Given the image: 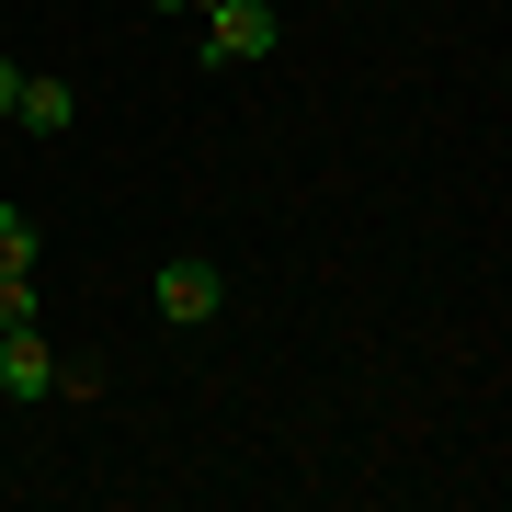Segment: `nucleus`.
<instances>
[{"instance_id":"obj_4","label":"nucleus","mask_w":512,"mask_h":512,"mask_svg":"<svg viewBox=\"0 0 512 512\" xmlns=\"http://www.w3.org/2000/svg\"><path fill=\"white\" fill-rule=\"evenodd\" d=\"M0 387H12V399H57V353L35 342V319L0 330Z\"/></svg>"},{"instance_id":"obj_1","label":"nucleus","mask_w":512,"mask_h":512,"mask_svg":"<svg viewBox=\"0 0 512 512\" xmlns=\"http://www.w3.org/2000/svg\"><path fill=\"white\" fill-rule=\"evenodd\" d=\"M274 46H285L274 0H205V69H262Z\"/></svg>"},{"instance_id":"obj_3","label":"nucleus","mask_w":512,"mask_h":512,"mask_svg":"<svg viewBox=\"0 0 512 512\" xmlns=\"http://www.w3.org/2000/svg\"><path fill=\"white\" fill-rule=\"evenodd\" d=\"M12 126H35V137H69L80 126V92L57 69H23V92H12Z\"/></svg>"},{"instance_id":"obj_9","label":"nucleus","mask_w":512,"mask_h":512,"mask_svg":"<svg viewBox=\"0 0 512 512\" xmlns=\"http://www.w3.org/2000/svg\"><path fill=\"white\" fill-rule=\"evenodd\" d=\"M148 12H205V0H148Z\"/></svg>"},{"instance_id":"obj_8","label":"nucleus","mask_w":512,"mask_h":512,"mask_svg":"<svg viewBox=\"0 0 512 512\" xmlns=\"http://www.w3.org/2000/svg\"><path fill=\"white\" fill-rule=\"evenodd\" d=\"M12 92H23V57H0V114H12Z\"/></svg>"},{"instance_id":"obj_6","label":"nucleus","mask_w":512,"mask_h":512,"mask_svg":"<svg viewBox=\"0 0 512 512\" xmlns=\"http://www.w3.org/2000/svg\"><path fill=\"white\" fill-rule=\"evenodd\" d=\"M103 387H114V376L92 365V353H80V365H69V353H57V399H103Z\"/></svg>"},{"instance_id":"obj_5","label":"nucleus","mask_w":512,"mask_h":512,"mask_svg":"<svg viewBox=\"0 0 512 512\" xmlns=\"http://www.w3.org/2000/svg\"><path fill=\"white\" fill-rule=\"evenodd\" d=\"M0 262H12V274H35V217H23V205H0Z\"/></svg>"},{"instance_id":"obj_7","label":"nucleus","mask_w":512,"mask_h":512,"mask_svg":"<svg viewBox=\"0 0 512 512\" xmlns=\"http://www.w3.org/2000/svg\"><path fill=\"white\" fill-rule=\"evenodd\" d=\"M35 319V274H12V262H0V330H23Z\"/></svg>"},{"instance_id":"obj_2","label":"nucleus","mask_w":512,"mask_h":512,"mask_svg":"<svg viewBox=\"0 0 512 512\" xmlns=\"http://www.w3.org/2000/svg\"><path fill=\"white\" fill-rule=\"evenodd\" d=\"M148 308H160L171 330H205V319L228 308V285H217V262H205V251H171L160 274H148Z\"/></svg>"}]
</instances>
